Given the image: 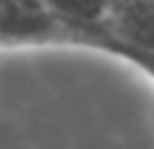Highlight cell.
<instances>
[{"label":"cell","mask_w":154,"mask_h":149,"mask_svg":"<svg viewBox=\"0 0 154 149\" xmlns=\"http://www.w3.org/2000/svg\"><path fill=\"white\" fill-rule=\"evenodd\" d=\"M73 23L106 41L154 51V0H109L96 23Z\"/></svg>","instance_id":"cell-2"},{"label":"cell","mask_w":154,"mask_h":149,"mask_svg":"<svg viewBox=\"0 0 154 149\" xmlns=\"http://www.w3.org/2000/svg\"><path fill=\"white\" fill-rule=\"evenodd\" d=\"M73 23V20H71ZM71 46H86V48H96V51H104L109 56H119L124 61H129L131 66L142 68L146 76L154 79V51H144V48H131L124 46V43H114L106 41V38H99L88 30H83L79 23H73V38H71Z\"/></svg>","instance_id":"cell-3"},{"label":"cell","mask_w":154,"mask_h":149,"mask_svg":"<svg viewBox=\"0 0 154 149\" xmlns=\"http://www.w3.org/2000/svg\"><path fill=\"white\" fill-rule=\"evenodd\" d=\"M73 23L46 0H0V46L68 43Z\"/></svg>","instance_id":"cell-1"},{"label":"cell","mask_w":154,"mask_h":149,"mask_svg":"<svg viewBox=\"0 0 154 149\" xmlns=\"http://www.w3.org/2000/svg\"><path fill=\"white\" fill-rule=\"evenodd\" d=\"M46 3L51 8H56L61 15H66L68 20L96 23L109 0H46Z\"/></svg>","instance_id":"cell-4"}]
</instances>
